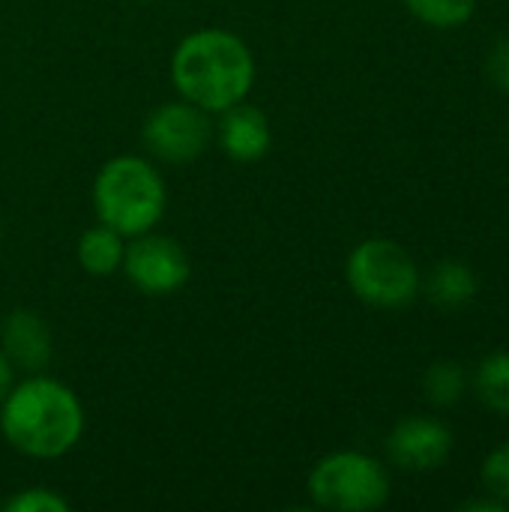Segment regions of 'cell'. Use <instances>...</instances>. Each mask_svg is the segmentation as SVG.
<instances>
[{"mask_svg":"<svg viewBox=\"0 0 509 512\" xmlns=\"http://www.w3.org/2000/svg\"><path fill=\"white\" fill-rule=\"evenodd\" d=\"M453 453V432L435 417H405L387 435V456L411 474L438 471Z\"/></svg>","mask_w":509,"mask_h":512,"instance_id":"cell-8","label":"cell"},{"mask_svg":"<svg viewBox=\"0 0 509 512\" xmlns=\"http://www.w3.org/2000/svg\"><path fill=\"white\" fill-rule=\"evenodd\" d=\"M483 486L489 495H495L498 501H504L509 507V441H504L501 447H495L486 462H483Z\"/></svg>","mask_w":509,"mask_h":512,"instance_id":"cell-17","label":"cell"},{"mask_svg":"<svg viewBox=\"0 0 509 512\" xmlns=\"http://www.w3.org/2000/svg\"><path fill=\"white\" fill-rule=\"evenodd\" d=\"M474 393L477 399L492 411L509 417V354L507 351H495L489 357L480 360L477 372H474Z\"/></svg>","mask_w":509,"mask_h":512,"instance_id":"cell-13","label":"cell"},{"mask_svg":"<svg viewBox=\"0 0 509 512\" xmlns=\"http://www.w3.org/2000/svg\"><path fill=\"white\" fill-rule=\"evenodd\" d=\"M0 351L27 375L42 372L54 357V336L45 318L33 309H12L0 321Z\"/></svg>","mask_w":509,"mask_h":512,"instance_id":"cell-9","label":"cell"},{"mask_svg":"<svg viewBox=\"0 0 509 512\" xmlns=\"http://www.w3.org/2000/svg\"><path fill=\"white\" fill-rule=\"evenodd\" d=\"M0 237H3V216H0Z\"/></svg>","mask_w":509,"mask_h":512,"instance_id":"cell-21","label":"cell"},{"mask_svg":"<svg viewBox=\"0 0 509 512\" xmlns=\"http://www.w3.org/2000/svg\"><path fill=\"white\" fill-rule=\"evenodd\" d=\"M129 285L147 297H168L180 291L192 276L189 252L165 234L147 231L138 237H129L123 267Z\"/></svg>","mask_w":509,"mask_h":512,"instance_id":"cell-7","label":"cell"},{"mask_svg":"<svg viewBox=\"0 0 509 512\" xmlns=\"http://www.w3.org/2000/svg\"><path fill=\"white\" fill-rule=\"evenodd\" d=\"M423 288H426V297L438 309L456 312V309H465L468 303H474V297L480 291V282H477V273L468 264H462V261H438L429 270Z\"/></svg>","mask_w":509,"mask_h":512,"instance_id":"cell-11","label":"cell"},{"mask_svg":"<svg viewBox=\"0 0 509 512\" xmlns=\"http://www.w3.org/2000/svg\"><path fill=\"white\" fill-rule=\"evenodd\" d=\"M12 384H15V369H12V363L6 360V354L0 351V402H3V396L9 393Z\"/></svg>","mask_w":509,"mask_h":512,"instance_id":"cell-20","label":"cell"},{"mask_svg":"<svg viewBox=\"0 0 509 512\" xmlns=\"http://www.w3.org/2000/svg\"><path fill=\"white\" fill-rule=\"evenodd\" d=\"M459 510L462 512H507L509 507L504 504V501H498L495 495H489V498H471V501L459 504Z\"/></svg>","mask_w":509,"mask_h":512,"instance_id":"cell-19","label":"cell"},{"mask_svg":"<svg viewBox=\"0 0 509 512\" xmlns=\"http://www.w3.org/2000/svg\"><path fill=\"white\" fill-rule=\"evenodd\" d=\"M306 489L321 510L372 512L390 501V474L369 453L336 450L315 462Z\"/></svg>","mask_w":509,"mask_h":512,"instance_id":"cell-5","label":"cell"},{"mask_svg":"<svg viewBox=\"0 0 509 512\" xmlns=\"http://www.w3.org/2000/svg\"><path fill=\"white\" fill-rule=\"evenodd\" d=\"M486 72H489L495 87H501L504 93H509V39H501V42H495L489 48Z\"/></svg>","mask_w":509,"mask_h":512,"instance_id":"cell-18","label":"cell"},{"mask_svg":"<svg viewBox=\"0 0 509 512\" xmlns=\"http://www.w3.org/2000/svg\"><path fill=\"white\" fill-rule=\"evenodd\" d=\"M93 210L126 240L147 234L168 210L165 177L144 156H114L93 177Z\"/></svg>","mask_w":509,"mask_h":512,"instance_id":"cell-3","label":"cell"},{"mask_svg":"<svg viewBox=\"0 0 509 512\" xmlns=\"http://www.w3.org/2000/svg\"><path fill=\"white\" fill-rule=\"evenodd\" d=\"M87 417L78 393L42 372L12 384L0 402V435L27 459H63L84 435Z\"/></svg>","mask_w":509,"mask_h":512,"instance_id":"cell-1","label":"cell"},{"mask_svg":"<svg viewBox=\"0 0 509 512\" xmlns=\"http://www.w3.org/2000/svg\"><path fill=\"white\" fill-rule=\"evenodd\" d=\"M345 279L354 297L372 309H405L423 285L408 249L387 237L357 243L345 261Z\"/></svg>","mask_w":509,"mask_h":512,"instance_id":"cell-4","label":"cell"},{"mask_svg":"<svg viewBox=\"0 0 509 512\" xmlns=\"http://www.w3.org/2000/svg\"><path fill=\"white\" fill-rule=\"evenodd\" d=\"M219 147L228 159L243 165L264 159L273 147L270 117L261 108L249 105L246 99L225 108L219 120Z\"/></svg>","mask_w":509,"mask_h":512,"instance_id":"cell-10","label":"cell"},{"mask_svg":"<svg viewBox=\"0 0 509 512\" xmlns=\"http://www.w3.org/2000/svg\"><path fill=\"white\" fill-rule=\"evenodd\" d=\"M3 512H69V501L48 489V486H30V489H18L12 492L3 504Z\"/></svg>","mask_w":509,"mask_h":512,"instance_id":"cell-16","label":"cell"},{"mask_svg":"<svg viewBox=\"0 0 509 512\" xmlns=\"http://www.w3.org/2000/svg\"><path fill=\"white\" fill-rule=\"evenodd\" d=\"M423 390L435 408H453L462 402V396L468 390V372L456 360H438L426 369Z\"/></svg>","mask_w":509,"mask_h":512,"instance_id":"cell-14","label":"cell"},{"mask_svg":"<svg viewBox=\"0 0 509 512\" xmlns=\"http://www.w3.org/2000/svg\"><path fill=\"white\" fill-rule=\"evenodd\" d=\"M78 264L87 276L96 279H108L114 273H120L123 267V255H126V237L120 231H114L111 225L99 222L93 228H87L78 240Z\"/></svg>","mask_w":509,"mask_h":512,"instance_id":"cell-12","label":"cell"},{"mask_svg":"<svg viewBox=\"0 0 509 512\" xmlns=\"http://www.w3.org/2000/svg\"><path fill=\"white\" fill-rule=\"evenodd\" d=\"M405 6L417 21L450 30V27H462L465 21H471L477 0H405Z\"/></svg>","mask_w":509,"mask_h":512,"instance_id":"cell-15","label":"cell"},{"mask_svg":"<svg viewBox=\"0 0 509 512\" xmlns=\"http://www.w3.org/2000/svg\"><path fill=\"white\" fill-rule=\"evenodd\" d=\"M210 141H213L210 111L186 99L156 105L141 126V144L147 147V153L168 165H189L201 159Z\"/></svg>","mask_w":509,"mask_h":512,"instance_id":"cell-6","label":"cell"},{"mask_svg":"<svg viewBox=\"0 0 509 512\" xmlns=\"http://www.w3.org/2000/svg\"><path fill=\"white\" fill-rule=\"evenodd\" d=\"M171 81L180 99L222 114L249 99L255 84L252 48L225 27H201L183 36L171 54Z\"/></svg>","mask_w":509,"mask_h":512,"instance_id":"cell-2","label":"cell"}]
</instances>
